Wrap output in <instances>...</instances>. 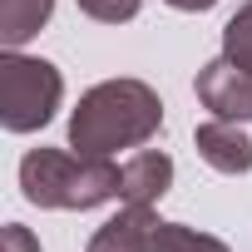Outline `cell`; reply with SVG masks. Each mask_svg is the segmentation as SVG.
<instances>
[{"label": "cell", "instance_id": "6da1fadb", "mask_svg": "<svg viewBox=\"0 0 252 252\" xmlns=\"http://www.w3.org/2000/svg\"><path fill=\"white\" fill-rule=\"evenodd\" d=\"M163 129V99L144 79H104L79 94L69 114V149L89 158H114L119 149H139Z\"/></svg>", "mask_w": 252, "mask_h": 252}, {"label": "cell", "instance_id": "7a4b0ae2", "mask_svg": "<svg viewBox=\"0 0 252 252\" xmlns=\"http://www.w3.org/2000/svg\"><path fill=\"white\" fill-rule=\"evenodd\" d=\"M20 193L35 208L55 213H89L124 193V168L109 158H89L74 149H30L20 158Z\"/></svg>", "mask_w": 252, "mask_h": 252}, {"label": "cell", "instance_id": "3957f363", "mask_svg": "<svg viewBox=\"0 0 252 252\" xmlns=\"http://www.w3.org/2000/svg\"><path fill=\"white\" fill-rule=\"evenodd\" d=\"M60 99H64V74L50 60L5 50V60H0V124H5V134L45 129Z\"/></svg>", "mask_w": 252, "mask_h": 252}, {"label": "cell", "instance_id": "277c9868", "mask_svg": "<svg viewBox=\"0 0 252 252\" xmlns=\"http://www.w3.org/2000/svg\"><path fill=\"white\" fill-rule=\"evenodd\" d=\"M193 89H198V104H203L213 119H237V124L252 119V74L237 69L227 55L208 60V64L198 69Z\"/></svg>", "mask_w": 252, "mask_h": 252}, {"label": "cell", "instance_id": "5b68a950", "mask_svg": "<svg viewBox=\"0 0 252 252\" xmlns=\"http://www.w3.org/2000/svg\"><path fill=\"white\" fill-rule=\"evenodd\" d=\"M193 149H198V158L213 173H227V178L252 173V134L242 129L237 119H208V124H198V129H193Z\"/></svg>", "mask_w": 252, "mask_h": 252}, {"label": "cell", "instance_id": "8992f818", "mask_svg": "<svg viewBox=\"0 0 252 252\" xmlns=\"http://www.w3.org/2000/svg\"><path fill=\"white\" fill-rule=\"evenodd\" d=\"M154 232H158V213L124 203L109 222H99V232L89 237L84 252H154Z\"/></svg>", "mask_w": 252, "mask_h": 252}, {"label": "cell", "instance_id": "52a82bcc", "mask_svg": "<svg viewBox=\"0 0 252 252\" xmlns=\"http://www.w3.org/2000/svg\"><path fill=\"white\" fill-rule=\"evenodd\" d=\"M173 188V158L163 149H144L124 163V203H139V208H154L163 193Z\"/></svg>", "mask_w": 252, "mask_h": 252}, {"label": "cell", "instance_id": "ba28073f", "mask_svg": "<svg viewBox=\"0 0 252 252\" xmlns=\"http://www.w3.org/2000/svg\"><path fill=\"white\" fill-rule=\"evenodd\" d=\"M50 15H55V0H0V45L20 50L50 25Z\"/></svg>", "mask_w": 252, "mask_h": 252}, {"label": "cell", "instance_id": "9c48e42d", "mask_svg": "<svg viewBox=\"0 0 252 252\" xmlns=\"http://www.w3.org/2000/svg\"><path fill=\"white\" fill-rule=\"evenodd\" d=\"M154 252H232V247H227L222 237H213V232L188 227V222H158Z\"/></svg>", "mask_w": 252, "mask_h": 252}, {"label": "cell", "instance_id": "30bf717a", "mask_svg": "<svg viewBox=\"0 0 252 252\" xmlns=\"http://www.w3.org/2000/svg\"><path fill=\"white\" fill-rule=\"evenodd\" d=\"M222 55L237 64V69H247L252 74V0L222 25Z\"/></svg>", "mask_w": 252, "mask_h": 252}, {"label": "cell", "instance_id": "8fae6325", "mask_svg": "<svg viewBox=\"0 0 252 252\" xmlns=\"http://www.w3.org/2000/svg\"><path fill=\"white\" fill-rule=\"evenodd\" d=\"M74 5L99 25H124V20H134L144 10V0H74Z\"/></svg>", "mask_w": 252, "mask_h": 252}, {"label": "cell", "instance_id": "7c38bea8", "mask_svg": "<svg viewBox=\"0 0 252 252\" xmlns=\"http://www.w3.org/2000/svg\"><path fill=\"white\" fill-rule=\"evenodd\" d=\"M0 252H40V237L25 222H5V232H0Z\"/></svg>", "mask_w": 252, "mask_h": 252}, {"label": "cell", "instance_id": "4fadbf2b", "mask_svg": "<svg viewBox=\"0 0 252 252\" xmlns=\"http://www.w3.org/2000/svg\"><path fill=\"white\" fill-rule=\"evenodd\" d=\"M163 5H173V10H183V15H203V10L218 5V0H163Z\"/></svg>", "mask_w": 252, "mask_h": 252}]
</instances>
